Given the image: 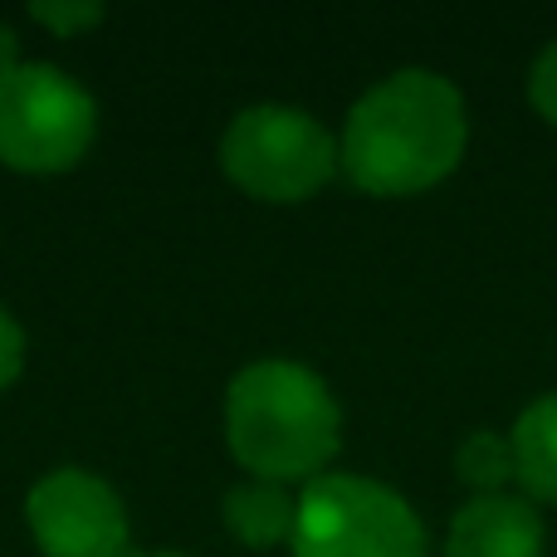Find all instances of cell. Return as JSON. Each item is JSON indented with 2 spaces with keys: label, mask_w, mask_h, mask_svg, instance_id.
Wrapping results in <instances>:
<instances>
[{
  "label": "cell",
  "mask_w": 557,
  "mask_h": 557,
  "mask_svg": "<svg viewBox=\"0 0 557 557\" xmlns=\"http://www.w3.org/2000/svg\"><path fill=\"white\" fill-rule=\"evenodd\" d=\"M470 123L465 98L431 69H401L352 103L337 166L367 196H416L460 166Z\"/></svg>",
  "instance_id": "obj_1"
},
{
  "label": "cell",
  "mask_w": 557,
  "mask_h": 557,
  "mask_svg": "<svg viewBox=\"0 0 557 557\" xmlns=\"http://www.w3.org/2000/svg\"><path fill=\"white\" fill-rule=\"evenodd\" d=\"M225 441L255 480L313 484L343 445V411L318 372L270 357L245 367L225 392Z\"/></svg>",
  "instance_id": "obj_2"
},
{
  "label": "cell",
  "mask_w": 557,
  "mask_h": 557,
  "mask_svg": "<svg viewBox=\"0 0 557 557\" xmlns=\"http://www.w3.org/2000/svg\"><path fill=\"white\" fill-rule=\"evenodd\" d=\"M98 133V108L78 78L54 64L0 69V162L49 176L84 162Z\"/></svg>",
  "instance_id": "obj_3"
},
{
  "label": "cell",
  "mask_w": 557,
  "mask_h": 557,
  "mask_svg": "<svg viewBox=\"0 0 557 557\" xmlns=\"http://www.w3.org/2000/svg\"><path fill=\"white\" fill-rule=\"evenodd\" d=\"M221 166L255 201L294 206L318 196L337 172V143L313 113L284 103H255L231 117L221 137Z\"/></svg>",
  "instance_id": "obj_4"
},
{
  "label": "cell",
  "mask_w": 557,
  "mask_h": 557,
  "mask_svg": "<svg viewBox=\"0 0 557 557\" xmlns=\"http://www.w3.org/2000/svg\"><path fill=\"white\" fill-rule=\"evenodd\" d=\"M288 548L294 557H431L411 504L362 474H318L298 499Z\"/></svg>",
  "instance_id": "obj_5"
},
{
  "label": "cell",
  "mask_w": 557,
  "mask_h": 557,
  "mask_svg": "<svg viewBox=\"0 0 557 557\" xmlns=\"http://www.w3.org/2000/svg\"><path fill=\"white\" fill-rule=\"evenodd\" d=\"M25 519L45 557H127V509L108 480L88 470H49L29 490Z\"/></svg>",
  "instance_id": "obj_6"
},
{
  "label": "cell",
  "mask_w": 557,
  "mask_h": 557,
  "mask_svg": "<svg viewBox=\"0 0 557 557\" xmlns=\"http://www.w3.org/2000/svg\"><path fill=\"white\" fill-rule=\"evenodd\" d=\"M445 557H543V519L519 494H480L450 523Z\"/></svg>",
  "instance_id": "obj_7"
},
{
  "label": "cell",
  "mask_w": 557,
  "mask_h": 557,
  "mask_svg": "<svg viewBox=\"0 0 557 557\" xmlns=\"http://www.w3.org/2000/svg\"><path fill=\"white\" fill-rule=\"evenodd\" d=\"M513 480L539 504H557V392L523 406L513 421Z\"/></svg>",
  "instance_id": "obj_8"
},
{
  "label": "cell",
  "mask_w": 557,
  "mask_h": 557,
  "mask_svg": "<svg viewBox=\"0 0 557 557\" xmlns=\"http://www.w3.org/2000/svg\"><path fill=\"white\" fill-rule=\"evenodd\" d=\"M221 509H225V529H231L245 548H278V543H294L298 499H288V494L270 480L235 484V490L225 494Z\"/></svg>",
  "instance_id": "obj_9"
},
{
  "label": "cell",
  "mask_w": 557,
  "mask_h": 557,
  "mask_svg": "<svg viewBox=\"0 0 557 557\" xmlns=\"http://www.w3.org/2000/svg\"><path fill=\"white\" fill-rule=\"evenodd\" d=\"M455 474H460V484H470L474 490V499H480V494H499L504 484L513 480L509 435H494V431L465 435V445L455 450Z\"/></svg>",
  "instance_id": "obj_10"
},
{
  "label": "cell",
  "mask_w": 557,
  "mask_h": 557,
  "mask_svg": "<svg viewBox=\"0 0 557 557\" xmlns=\"http://www.w3.org/2000/svg\"><path fill=\"white\" fill-rule=\"evenodd\" d=\"M529 103L539 108L543 123L557 127V39L533 59V74H529Z\"/></svg>",
  "instance_id": "obj_11"
},
{
  "label": "cell",
  "mask_w": 557,
  "mask_h": 557,
  "mask_svg": "<svg viewBox=\"0 0 557 557\" xmlns=\"http://www.w3.org/2000/svg\"><path fill=\"white\" fill-rule=\"evenodd\" d=\"M29 15H35V25H49L54 35H78V29L103 20V5H88V0H78V5H29Z\"/></svg>",
  "instance_id": "obj_12"
},
{
  "label": "cell",
  "mask_w": 557,
  "mask_h": 557,
  "mask_svg": "<svg viewBox=\"0 0 557 557\" xmlns=\"http://www.w3.org/2000/svg\"><path fill=\"white\" fill-rule=\"evenodd\" d=\"M20 367H25V333H20V323L0 308V392L20 376Z\"/></svg>",
  "instance_id": "obj_13"
},
{
  "label": "cell",
  "mask_w": 557,
  "mask_h": 557,
  "mask_svg": "<svg viewBox=\"0 0 557 557\" xmlns=\"http://www.w3.org/2000/svg\"><path fill=\"white\" fill-rule=\"evenodd\" d=\"M127 557H182V553H127Z\"/></svg>",
  "instance_id": "obj_14"
}]
</instances>
